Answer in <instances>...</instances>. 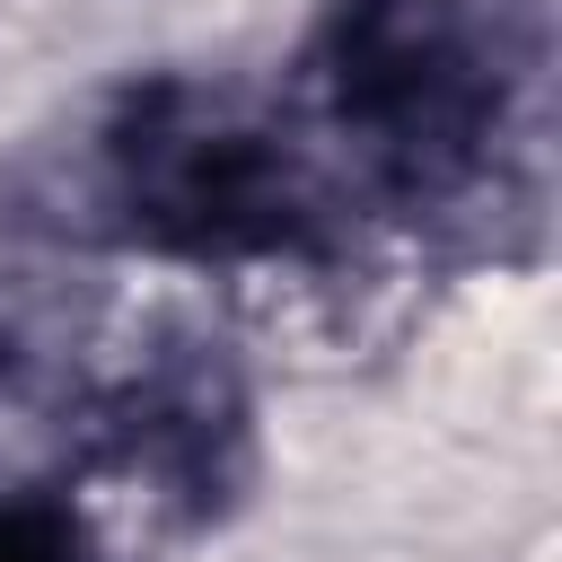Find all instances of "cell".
Here are the masks:
<instances>
[{"instance_id": "cell-1", "label": "cell", "mask_w": 562, "mask_h": 562, "mask_svg": "<svg viewBox=\"0 0 562 562\" xmlns=\"http://www.w3.org/2000/svg\"><path fill=\"white\" fill-rule=\"evenodd\" d=\"M281 114L342 211L465 228L518 193L536 35L518 0H325Z\"/></svg>"}, {"instance_id": "cell-2", "label": "cell", "mask_w": 562, "mask_h": 562, "mask_svg": "<svg viewBox=\"0 0 562 562\" xmlns=\"http://www.w3.org/2000/svg\"><path fill=\"white\" fill-rule=\"evenodd\" d=\"M88 202L114 246L184 272H334L351 246L290 114L193 70H149L105 105Z\"/></svg>"}, {"instance_id": "cell-3", "label": "cell", "mask_w": 562, "mask_h": 562, "mask_svg": "<svg viewBox=\"0 0 562 562\" xmlns=\"http://www.w3.org/2000/svg\"><path fill=\"white\" fill-rule=\"evenodd\" d=\"M61 413L79 439V474L167 536L237 518L263 474L255 378L202 325H149L123 360H88Z\"/></svg>"}, {"instance_id": "cell-4", "label": "cell", "mask_w": 562, "mask_h": 562, "mask_svg": "<svg viewBox=\"0 0 562 562\" xmlns=\"http://www.w3.org/2000/svg\"><path fill=\"white\" fill-rule=\"evenodd\" d=\"M97 360V255L44 202L0 193V404H70Z\"/></svg>"}, {"instance_id": "cell-5", "label": "cell", "mask_w": 562, "mask_h": 562, "mask_svg": "<svg viewBox=\"0 0 562 562\" xmlns=\"http://www.w3.org/2000/svg\"><path fill=\"white\" fill-rule=\"evenodd\" d=\"M0 562H114V553L70 492L0 483Z\"/></svg>"}]
</instances>
